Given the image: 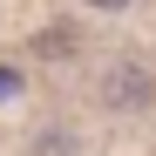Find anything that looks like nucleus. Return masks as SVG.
<instances>
[{
	"instance_id": "nucleus-2",
	"label": "nucleus",
	"mask_w": 156,
	"mask_h": 156,
	"mask_svg": "<svg viewBox=\"0 0 156 156\" xmlns=\"http://www.w3.org/2000/svg\"><path fill=\"white\" fill-rule=\"evenodd\" d=\"M0 95H14V75H7V68H0Z\"/></svg>"
},
{
	"instance_id": "nucleus-1",
	"label": "nucleus",
	"mask_w": 156,
	"mask_h": 156,
	"mask_svg": "<svg viewBox=\"0 0 156 156\" xmlns=\"http://www.w3.org/2000/svg\"><path fill=\"white\" fill-rule=\"evenodd\" d=\"M102 95L129 109V102H143V95H149V75H143V68H115L109 82H102Z\"/></svg>"
},
{
	"instance_id": "nucleus-3",
	"label": "nucleus",
	"mask_w": 156,
	"mask_h": 156,
	"mask_svg": "<svg viewBox=\"0 0 156 156\" xmlns=\"http://www.w3.org/2000/svg\"><path fill=\"white\" fill-rule=\"evenodd\" d=\"M88 7H129V0H88Z\"/></svg>"
}]
</instances>
